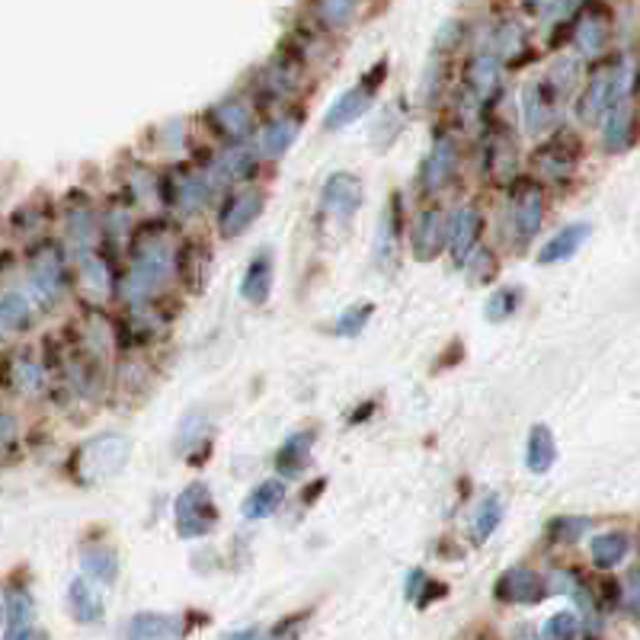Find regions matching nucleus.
<instances>
[{
  "label": "nucleus",
  "instance_id": "obj_17",
  "mask_svg": "<svg viewBox=\"0 0 640 640\" xmlns=\"http://www.w3.org/2000/svg\"><path fill=\"white\" fill-rule=\"evenodd\" d=\"M459 161H462L459 141L449 131H439L436 141H432V148H429V158L423 164V192L446 189L455 179V174H459Z\"/></svg>",
  "mask_w": 640,
  "mask_h": 640
},
{
  "label": "nucleus",
  "instance_id": "obj_25",
  "mask_svg": "<svg viewBox=\"0 0 640 640\" xmlns=\"http://www.w3.org/2000/svg\"><path fill=\"white\" fill-rule=\"evenodd\" d=\"M209 122H212V128H215L222 138H228V141H243V138L253 131L256 116H253V106H250V103H243V100H225V103L212 106Z\"/></svg>",
  "mask_w": 640,
  "mask_h": 640
},
{
  "label": "nucleus",
  "instance_id": "obj_12",
  "mask_svg": "<svg viewBox=\"0 0 640 640\" xmlns=\"http://www.w3.org/2000/svg\"><path fill=\"white\" fill-rule=\"evenodd\" d=\"M493 595H497V602H506V605H538L554 592H551V580L544 574H538L531 567H513L497 577Z\"/></svg>",
  "mask_w": 640,
  "mask_h": 640
},
{
  "label": "nucleus",
  "instance_id": "obj_37",
  "mask_svg": "<svg viewBox=\"0 0 640 640\" xmlns=\"http://www.w3.org/2000/svg\"><path fill=\"white\" fill-rule=\"evenodd\" d=\"M557 462V442H554V432L551 426L544 423H535L528 429V446H525V465L531 474H548Z\"/></svg>",
  "mask_w": 640,
  "mask_h": 640
},
{
  "label": "nucleus",
  "instance_id": "obj_5",
  "mask_svg": "<svg viewBox=\"0 0 640 640\" xmlns=\"http://www.w3.org/2000/svg\"><path fill=\"white\" fill-rule=\"evenodd\" d=\"M580 135H574L570 128H554L551 138H544L535 148L531 171L538 176V183H544V186H567L580 167Z\"/></svg>",
  "mask_w": 640,
  "mask_h": 640
},
{
  "label": "nucleus",
  "instance_id": "obj_13",
  "mask_svg": "<svg viewBox=\"0 0 640 640\" xmlns=\"http://www.w3.org/2000/svg\"><path fill=\"white\" fill-rule=\"evenodd\" d=\"M3 638L7 640H29V638H46L42 631H33L36 622V599L26 586L10 582L3 589Z\"/></svg>",
  "mask_w": 640,
  "mask_h": 640
},
{
  "label": "nucleus",
  "instance_id": "obj_30",
  "mask_svg": "<svg viewBox=\"0 0 640 640\" xmlns=\"http://www.w3.org/2000/svg\"><path fill=\"white\" fill-rule=\"evenodd\" d=\"M205 171L212 176V183L222 189V186H231L237 179H250L256 174V154H250L247 148H231L212 164H205Z\"/></svg>",
  "mask_w": 640,
  "mask_h": 640
},
{
  "label": "nucleus",
  "instance_id": "obj_29",
  "mask_svg": "<svg viewBox=\"0 0 640 640\" xmlns=\"http://www.w3.org/2000/svg\"><path fill=\"white\" fill-rule=\"evenodd\" d=\"M283 500H286V484H283L279 477H269V480L256 484V487L247 493V500H243V506H240V516H243L247 523L269 519V516L283 506Z\"/></svg>",
  "mask_w": 640,
  "mask_h": 640
},
{
  "label": "nucleus",
  "instance_id": "obj_3",
  "mask_svg": "<svg viewBox=\"0 0 640 640\" xmlns=\"http://www.w3.org/2000/svg\"><path fill=\"white\" fill-rule=\"evenodd\" d=\"M503 67L506 61L497 52H480L462 71V116H484L503 93Z\"/></svg>",
  "mask_w": 640,
  "mask_h": 640
},
{
  "label": "nucleus",
  "instance_id": "obj_24",
  "mask_svg": "<svg viewBox=\"0 0 640 640\" xmlns=\"http://www.w3.org/2000/svg\"><path fill=\"white\" fill-rule=\"evenodd\" d=\"M67 605H71V615L80 622V625H97L103 622L106 615V599H103V586L90 577H77L67 586Z\"/></svg>",
  "mask_w": 640,
  "mask_h": 640
},
{
  "label": "nucleus",
  "instance_id": "obj_54",
  "mask_svg": "<svg viewBox=\"0 0 640 640\" xmlns=\"http://www.w3.org/2000/svg\"><path fill=\"white\" fill-rule=\"evenodd\" d=\"M256 635H260L256 628H247V631H234L231 638H256Z\"/></svg>",
  "mask_w": 640,
  "mask_h": 640
},
{
  "label": "nucleus",
  "instance_id": "obj_31",
  "mask_svg": "<svg viewBox=\"0 0 640 640\" xmlns=\"http://www.w3.org/2000/svg\"><path fill=\"white\" fill-rule=\"evenodd\" d=\"M33 304H36V298H33V294H26V291H16V289L3 291V298H0V327H3V334H7V337H13V334H26V330L33 327V317H36Z\"/></svg>",
  "mask_w": 640,
  "mask_h": 640
},
{
  "label": "nucleus",
  "instance_id": "obj_40",
  "mask_svg": "<svg viewBox=\"0 0 640 640\" xmlns=\"http://www.w3.org/2000/svg\"><path fill=\"white\" fill-rule=\"evenodd\" d=\"M77 260V276H80V286L90 291H97V294H106L110 286H113V273H110V263L97 253V250H90V253H80V256H74Z\"/></svg>",
  "mask_w": 640,
  "mask_h": 640
},
{
  "label": "nucleus",
  "instance_id": "obj_6",
  "mask_svg": "<svg viewBox=\"0 0 640 640\" xmlns=\"http://www.w3.org/2000/svg\"><path fill=\"white\" fill-rule=\"evenodd\" d=\"M635 87V74H631V64L628 61H605L599 64L589 80H586V90L580 97V118L582 122H602L605 113L612 110V103L628 90Z\"/></svg>",
  "mask_w": 640,
  "mask_h": 640
},
{
  "label": "nucleus",
  "instance_id": "obj_2",
  "mask_svg": "<svg viewBox=\"0 0 640 640\" xmlns=\"http://www.w3.org/2000/svg\"><path fill=\"white\" fill-rule=\"evenodd\" d=\"M131 459V439L122 432H103L80 442L71 455V477L80 487H97L113 480Z\"/></svg>",
  "mask_w": 640,
  "mask_h": 640
},
{
  "label": "nucleus",
  "instance_id": "obj_8",
  "mask_svg": "<svg viewBox=\"0 0 640 640\" xmlns=\"http://www.w3.org/2000/svg\"><path fill=\"white\" fill-rule=\"evenodd\" d=\"M544 222V192L535 179H516L510 192V240L516 250H525Z\"/></svg>",
  "mask_w": 640,
  "mask_h": 640
},
{
  "label": "nucleus",
  "instance_id": "obj_21",
  "mask_svg": "<svg viewBox=\"0 0 640 640\" xmlns=\"http://www.w3.org/2000/svg\"><path fill=\"white\" fill-rule=\"evenodd\" d=\"M516 141L506 128H493L487 135V145H484V171L487 176L497 183V186H513L516 183Z\"/></svg>",
  "mask_w": 640,
  "mask_h": 640
},
{
  "label": "nucleus",
  "instance_id": "obj_14",
  "mask_svg": "<svg viewBox=\"0 0 640 640\" xmlns=\"http://www.w3.org/2000/svg\"><path fill=\"white\" fill-rule=\"evenodd\" d=\"M605 131H602V145L605 151L612 154H622L635 145L638 138V106H635V87H628L615 103L612 110L605 113Z\"/></svg>",
  "mask_w": 640,
  "mask_h": 640
},
{
  "label": "nucleus",
  "instance_id": "obj_36",
  "mask_svg": "<svg viewBox=\"0 0 640 640\" xmlns=\"http://www.w3.org/2000/svg\"><path fill=\"white\" fill-rule=\"evenodd\" d=\"M209 269V247L202 240H183L176 253V276L192 291L202 289Z\"/></svg>",
  "mask_w": 640,
  "mask_h": 640
},
{
  "label": "nucleus",
  "instance_id": "obj_11",
  "mask_svg": "<svg viewBox=\"0 0 640 640\" xmlns=\"http://www.w3.org/2000/svg\"><path fill=\"white\" fill-rule=\"evenodd\" d=\"M567 93L561 90V84L554 77H538L523 90V122L525 131L531 135H544L554 131L561 122V106H564Z\"/></svg>",
  "mask_w": 640,
  "mask_h": 640
},
{
  "label": "nucleus",
  "instance_id": "obj_39",
  "mask_svg": "<svg viewBox=\"0 0 640 640\" xmlns=\"http://www.w3.org/2000/svg\"><path fill=\"white\" fill-rule=\"evenodd\" d=\"M298 128H301V118L294 116H279L276 122H269V128H266L263 138H260V154H263L266 161H279L291 145H294Z\"/></svg>",
  "mask_w": 640,
  "mask_h": 640
},
{
  "label": "nucleus",
  "instance_id": "obj_28",
  "mask_svg": "<svg viewBox=\"0 0 640 640\" xmlns=\"http://www.w3.org/2000/svg\"><path fill=\"white\" fill-rule=\"evenodd\" d=\"M589 231H592V225H586V222H574V225L561 228V231L554 234V237L538 250V263H541V266H554V263L574 260V256L580 253L582 243H586Z\"/></svg>",
  "mask_w": 640,
  "mask_h": 640
},
{
  "label": "nucleus",
  "instance_id": "obj_50",
  "mask_svg": "<svg viewBox=\"0 0 640 640\" xmlns=\"http://www.w3.org/2000/svg\"><path fill=\"white\" fill-rule=\"evenodd\" d=\"M618 608H625L628 615H640V570L628 574V580L622 582V602Z\"/></svg>",
  "mask_w": 640,
  "mask_h": 640
},
{
  "label": "nucleus",
  "instance_id": "obj_33",
  "mask_svg": "<svg viewBox=\"0 0 640 640\" xmlns=\"http://www.w3.org/2000/svg\"><path fill=\"white\" fill-rule=\"evenodd\" d=\"M80 567L90 580L100 586H113L118 580V554L106 541H93L80 548Z\"/></svg>",
  "mask_w": 640,
  "mask_h": 640
},
{
  "label": "nucleus",
  "instance_id": "obj_27",
  "mask_svg": "<svg viewBox=\"0 0 640 640\" xmlns=\"http://www.w3.org/2000/svg\"><path fill=\"white\" fill-rule=\"evenodd\" d=\"M314 442H317V432L314 429H298L291 432L289 439L279 446L276 452V470L283 477H301L308 465H311V452H314Z\"/></svg>",
  "mask_w": 640,
  "mask_h": 640
},
{
  "label": "nucleus",
  "instance_id": "obj_44",
  "mask_svg": "<svg viewBox=\"0 0 640 640\" xmlns=\"http://www.w3.org/2000/svg\"><path fill=\"white\" fill-rule=\"evenodd\" d=\"M519 304H523V289H497L484 304V317L490 324H503L519 311Z\"/></svg>",
  "mask_w": 640,
  "mask_h": 640
},
{
  "label": "nucleus",
  "instance_id": "obj_42",
  "mask_svg": "<svg viewBox=\"0 0 640 640\" xmlns=\"http://www.w3.org/2000/svg\"><path fill=\"white\" fill-rule=\"evenodd\" d=\"M314 13L327 29H347L359 13V0H314Z\"/></svg>",
  "mask_w": 640,
  "mask_h": 640
},
{
  "label": "nucleus",
  "instance_id": "obj_53",
  "mask_svg": "<svg viewBox=\"0 0 640 640\" xmlns=\"http://www.w3.org/2000/svg\"><path fill=\"white\" fill-rule=\"evenodd\" d=\"M544 3H548V0H523V7L528 10V13H541V10H544Z\"/></svg>",
  "mask_w": 640,
  "mask_h": 640
},
{
  "label": "nucleus",
  "instance_id": "obj_38",
  "mask_svg": "<svg viewBox=\"0 0 640 640\" xmlns=\"http://www.w3.org/2000/svg\"><path fill=\"white\" fill-rule=\"evenodd\" d=\"M631 551V538L625 531H605L589 541V561L595 570H615Z\"/></svg>",
  "mask_w": 640,
  "mask_h": 640
},
{
  "label": "nucleus",
  "instance_id": "obj_51",
  "mask_svg": "<svg viewBox=\"0 0 640 640\" xmlns=\"http://www.w3.org/2000/svg\"><path fill=\"white\" fill-rule=\"evenodd\" d=\"M13 442H16V419H13V413L7 410V413L0 416V446H3L7 455H10Z\"/></svg>",
  "mask_w": 640,
  "mask_h": 640
},
{
  "label": "nucleus",
  "instance_id": "obj_1",
  "mask_svg": "<svg viewBox=\"0 0 640 640\" xmlns=\"http://www.w3.org/2000/svg\"><path fill=\"white\" fill-rule=\"evenodd\" d=\"M176 243L174 228L167 222L141 225L128 243V269L122 276V298L128 304H148L176 279Z\"/></svg>",
  "mask_w": 640,
  "mask_h": 640
},
{
  "label": "nucleus",
  "instance_id": "obj_47",
  "mask_svg": "<svg viewBox=\"0 0 640 640\" xmlns=\"http://www.w3.org/2000/svg\"><path fill=\"white\" fill-rule=\"evenodd\" d=\"M493 52L513 67V55H528V42H525L523 29L516 23H503V29L497 33V49Z\"/></svg>",
  "mask_w": 640,
  "mask_h": 640
},
{
  "label": "nucleus",
  "instance_id": "obj_15",
  "mask_svg": "<svg viewBox=\"0 0 640 640\" xmlns=\"http://www.w3.org/2000/svg\"><path fill=\"white\" fill-rule=\"evenodd\" d=\"M401 243H404V212H401V196L394 192L388 209L381 212L378 222V240H375V263L381 273H394L401 263Z\"/></svg>",
  "mask_w": 640,
  "mask_h": 640
},
{
  "label": "nucleus",
  "instance_id": "obj_52",
  "mask_svg": "<svg viewBox=\"0 0 640 640\" xmlns=\"http://www.w3.org/2000/svg\"><path fill=\"white\" fill-rule=\"evenodd\" d=\"M372 410H375V401H368V404H362L359 410H352L350 423H362V419H368V416H372Z\"/></svg>",
  "mask_w": 640,
  "mask_h": 640
},
{
  "label": "nucleus",
  "instance_id": "obj_35",
  "mask_svg": "<svg viewBox=\"0 0 640 640\" xmlns=\"http://www.w3.org/2000/svg\"><path fill=\"white\" fill-rule=\"evenodd\" d=\"M269 294H273V260H269V253L263 250V253H256V256L250 260V266H247V273H243L240 298H243L247 304H266Z\"/></svg>",
  "mask_w": 640,
  "mask_h": 640
},
{
  "label": "nucleus",
  "instance_id": "obj_7",
  "mask_svg": "<svg viewBox=\"0 0 640 640\" xmlns=\"http://www.w3.org/2000/svg\"><path fill=\"white\" fill-rule=\"evenodd\" d=\"M174 525L176 535L192 541L205 538L218 528V506L209 490V484H189L174 503Z\"/></svg>",
  "mask_w": 640,
  "mask_h": 640
},
{
  "label": "nucleus",
  "instance_id": "obj_46",
  "mask_svg": "<svg viewBox=\"0 0 640 640\" xmlns=\"http://www.w3.org/2000/svg\"><path fill=\"white\" fill-rule=\"evenodd\" d=\"M372 314H375V304H372V301L352 304V308H347V311L337 317L334 334H337V337H359V334L365 330V324L372 321Z\"/></svg>",
  "mask_w": 640,
  "mask_h": 640
},
{
  "label": "nucleus",
  "instance_id": "obj_19",
  "mask_svg": "<svg viewBox=\"0 0 640 640\" xmlns=\"http://www.w3.org/2000/svg\"><path fill=\"white\" fill-rule=\"evenodd\" d=\"M67 237H71V247H74V256L80 253H90L97 250L100 243V212L97 205L87 199V196H71L67 202Z\"/></svg>",
  "mask_w": 640,
  "mask_h": 640
},
{
  "label": "nucleus",
  "instance_id": "obj_41",
  "mask_svg": "<svg viewBox=\"0 0 640 640\" xmlns=\"http://www.w3.org/2000/svg\"><path fill=\"white\" fill-rule=\"evenodd\" d=\"M503 516H506L503 500H500L497 493H487V497L480 500L477 513H474V523H470V535H474V541H487V538H490V535L503 525Z\"/></svg>",
  "mask_w": 640,
  "mask_h": 640
},
{
  "label": "nucleus",
  "instance_id": "obj_48",
  "mask_svg": "<svg viewBox=\"0 0 640 640\" xmlns=\"http://www.w3.org/2000/svg\"><path fill=\"white\" fill-rule=\"evenodd\" d=\"M497 269H500V266H497V256H493V250H487V247H484V250L477 247L465 263L467 279L477 283V286H487V283L497 276Z\"/></svg>",
  "mask_w": 640,
  "mask_h": 640
},
{
  "label": "nucleus",
  "instance_id": "obj_22",
  "mask_svg": "<svg viewBox=\"0 0 640 640\" xmlns=\"http://www.w3.org/2000/svg\"><path fill=\"white\" fill-rule=\"evenodd\" d=\"M7 388H13L23 398H42L49 391V372L33 355L20 352L7 362Z\"/></svg>",
  "mask_w": 640,
  "mask_h": 640
},
{
  "label": "nucleus",
  "instance_id": "obj_4",
  "mask_svg": "<svg viewBox=\"0 0 640 640\" xmlns=\"http://www.w3.org/2000/svg\"><path fill=\"white\" fill-rule=\"evenodd\" d=\"M26 283H29V294L36 298L39 308H55L67 294V286H71L67 260L55 240H42L36 250H29Z\"/></svg>",
  "mask_w": 640,
  "mask_h": 640
},
{
  "label": "nucleus",
  "instance_id": "obj_18",
  "mask_svg": "<svg viewBox=\"0 0 640 640\" xmlns=\"http://www.w3.org/2000/svg\"><path fill=\"white\" fill-rule=\"evenodd\" d=\"M442 247H449V222H446V212L442 209H426L413 228H410V250H413V260L419 263H429L442 253Z\"/></svg>",
  "mask_w": 640,
  "mask_h": 640
},
{
  "label": "nucleus",
  "instance_id": "obj_26",
  "mask_svg": "<svg viewBox=\"0 0 640 640\" xmlns=\"http://www.w3.org/2000/svg\"><path fill=\"white\" fill-rule=\"evenodd\" d=\"M186 628H183V618L179 615H167V612H138L128 618L125 625V638L131 640H174L179 638Z\"/></svg>",
  "mask_w": 640,
  "mask_h": 640
},
{
  "label": "nucleus",
  "instance_id": "obj_43",
  "mask_svg": "<svg viewBox=\"0 0 640 640\" xmlns=\"http://www.w3.org/2000/svg\"><path fill=\"white\" fill-rule=\"evenodd\" d=\"M589 528H592V519H586V516H557L548 523L544 538H548V544H577Z\"/></svg>",
  "mask_w": 640,
  "mask_h": 640
},
{
  "label": "nucleus",
  "instance_id": "obj_20",
  "mask_svg": "<svg viewBox=\"0 0 640 640\" xmlns=\"http://www.w3.org/2000/svg\"><path fill=\"white\" fill-rule=\"evenodd\" d=\"M263 205H266L263 189L250 186V189L234 192V196H228V202H225V209L218 215V231L225 234V237H240L263 215Z\"/></svg>",
  "mask_w": 640,
  "mask_h": 640
},
{
  "label": "nucleus",
  "instance_id": "obj_32",
  "mask_svg": "<svg viewBox=\"0 0 640 640\" xmlns=\"http://www.w3.org/2000/svg\"><path fill=\"white\" fill-rule=\"evenodd\" d=\"M574 42L586 59H595L605 52L608 46V13L605 10H586L577 20V33Z\"/></svg>",
  "mask_w": 640,
  "mask_h": 640
},
{
  "label": "nucleus",
  "instance_id": "obj_9",
  "mask_svg": "<svg viewBox=\"0 0 640 640\" xmlns=\"http://www.w3.org/2000/svg\"><path fill=\"white\" fill-rule=\"evenodd\" d=\"M215 189L218 186L212 183L205 167H174L161 183V199L176 212L192 215V212H202V205H209Z\"/></svg>",
  "mask_w": 640,
  "mask_h": 640
},
{
  "label": "nucleus",
  "instance_id": "obj_49",
  "mask_svg": "<svg viewBox=\"0 0 640 640\" xmlns=\"http://www.w3.org/2000/svg\"><path fill=\"white\" fill-rule=\"evenodd\" d=\"M586 0H548V23L557 26V23H570L574 16H580Z\"/></svg>",
  "mask_w": 640,
  "mask_h": 640
},
{
  "label": "nucleus",
  "instance_id": "obj_45",
  "mask_svg": "<svg viewBox=\"0 0 640 640\" xmlns=\"http://www.w3.org/2000/svg\"><path fill=\"white\" fill-rule=\"evenodd\" d=\"M541 635L548 640H570V638H586V622L577 612H557L544 622Z\"/></svg>",
  "mask_w": 640,
  "mask_h": 640
},
{
  "label": "nucleus",
  "instance_id": "obj_34",
  "mask_svg": "<svg viewBox=\"0 0 640 640\" xmlns=\"http://www.w3.org/2000/svg\"><path fill=\"white\" fill-rule=\"evenodd\" d=\"M209 446H212V423H209V416L205 413L186 416L183 426H179V432H176V455L196 462L199 452L202 455L209 452Z\"/></svg>",
  "mask_w": 640,
  "mask_h": 640
},
{
  "label": "nucleus",
  "instance_id": "obj_23",
  "mask_svg": "<svg viewBox=\"0 0 640 640\" xmlns=\"http://www.w3.org/2000/svg\"><path fill=\"white\" fill-rule=\"evenodd\" d=\"M480 234H484V215L474 205H465V209H459L452 215V222H449V250H452L459 266H465L467 256L477 250Z\"/></svg>",
  "mask_w": 640,
  "mask_h": 640
},
{
  "label": "nucleus",
  "instance_id": "obj_10",
  "mask_svg": "<svg viewBox=\"0 0 640 640\" xmlns=\"http://www.w3.org/2000/svg\"><path fill=\"white\" fill-rule=\"evenodd\" d=\"M385 71H388V61L381 59L355 87H350L347 93H340L334 103H330V110H327V116H324V128L327 131H340V128H347L352 125L355 118H362L372 106H375V97H378V87H381V80H385Z\"/></svg>",
  "mask_w": 640,
  "mask_h": 640
},
{
  "label": "nucleus",
  "instance_id": "obj_16",
  "mask_svg": "<svg viewBox=\"0 0 640 640\" xmlns=\"http://www.w3.org/2000/svg\"><path fill=\"white\" fill-rule=\"evenodd\" d=\"M321 209L330 218H337L340 225H350L352 218H355V212L362 209V183H359V176L347 174V171L330 174V179L321 189Z\"/></svg>",
  "mask_w": 640,
  "mask_h": 640
}]
</instances>
